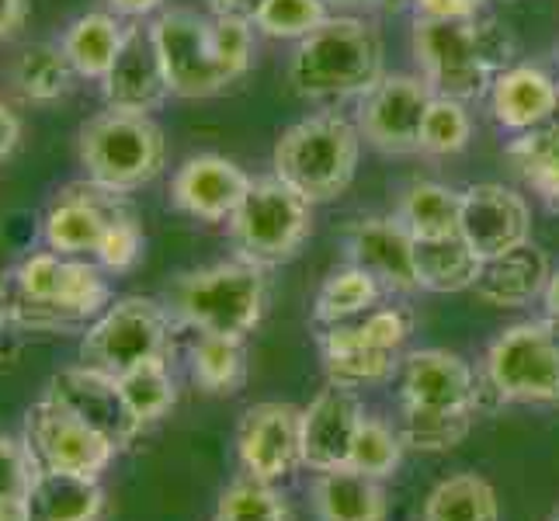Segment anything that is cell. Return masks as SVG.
<instances>
[{
    "label": "cell",
    "instance_id": "obj_1",
    "mask_svg": "<svg viewBox=\"0 0 559 521\" xmlns=\"http://www.w3.org/2000/svg\"><path fill=\"white\" fill-rule=\"evenodd\" d=\"M8 320L32 331H67L98 320L111 303V285L102 264L35 250L22 258L0 285Z\"/></svg>",
    "mask_w": 559,
    "mask_h": 521
},
{
    "label": "cell",
    "instance_id": "obj_2",
    "mask_svg": "<svg viewBox=\"0 0 559 521\" xmlns=\"http://www.w3.org/2000/svg\"><path fill=\"white\" fill-rule=\"evenodd\" d=\"M414 60L435 94L487 98L497 76L518 63V38L490 14L462 22H414Z\"/></svg>",
    "mask_w": 559,
    "mask_h": 521
},
{
    "label": "cell",
    "instance_id": "obj_3",
    "mask_svg": "<svg viewBox=\"0 0 559 521\" xmlns=\"http://www.w3.org/2000/svg\"><path fill=\"white\" fill-rule=\"evenodd\" d=\"M385 63L382 35L372 22L355 14H331L326 22L296 43L288 60V84L299 98L334 102V98H361Z\"/></svg>",
    "mask_w": 559,
    "mask_h": 521
},
{
    "label": "cell",
    "instance_id": "obj_4",
    "mask_svg": "<svg viewBox=\"0 0 559 521\" xmlns=\"http://www.w3.org/2000/svg\"><path fill=\"white\" fill-rule=\"evenodd\" d=\"M267 303H272V288H267L264 268H254L240 258L178 275L167 285L164 299L175 323L191 327L199 334L226 338L254 334L267 313Z\"/></svg>",
    "mask_w": 559,
    "mask_h": 521
},
{
    "label": "cell",
    "instance_id": "obj_5",
    "mask_svg": "<svg viewBox=\"0 0 559 521\" xmlns=\"http://www.w3.org/2000/svg\"><path fill=\"white\" fill-rule=\"evenodd\" d=\"M361 157V132L337 111L310 115L282 132L275 143V174L306 202L323 205L352 188Z\"/></svg>",
    "mask_w": 559,
    "mask_h": 521
},
{
    "label": "cell",
    "instance_id": "obj_6",
    "mask_svg": "<svg viewBox=\"0 0 559 521\" xmlns=\"http://www.w3.org/2000/svg\"><path fill=\"white\" fill-rule=\"evenodd\" d=\"M76 161L87 181L119 191V196H132L160 178L167 164V140L150 115L105 108L91 115L76 132Z\"/></svg>",
    "mask_w": 559,
    "mask_h": 521
},
{
    "label": "cell",
    "instance_id": "obj_7",
    "mask_svg": "<svg viewBox=\"0 0 559 521\" xmlns=\"http://www.w3.org/2000/svg\"><path fill=\"white\" fill-rule=\"evenodd\" d=\"M234 254L254 268H278L293 261L313 229V202H306L278 174L254 178L247 196L226 220Z\"/></svg>",
    "mask_w": 559,
    "mask_h": 521
},
{
    "label": "cell",
    "instance_id": "obj_8",
    "mask_svg": "<svg viewBox=\"0 0 559 521\" xmlns=\"http://www.w3.org/2000/svg\"><path fill=\"white\" fill-rule=\"evenodd\" d=\"M175 327V317L157 299H115L98 320L87 323V334L81 341V362L108 376H122L140 362L167 358Z\"/></svg>",
    "mask_w": 559,
    "mask_h": 521
},
{
    "label": "cell",
    "instance_id": "obj_9",
    "mask_svg": "<svg viewBox=\"0 0 559 521\" xmlns=\"http://www.w3.org/2000/svg\"><path fill=\"white\" fill-rule=\"evenodd\" d=\"M484 379L500 403H559V352L543 320L504 327L487 347Z\"/></svg>",
    "mask_w": 559,
    "mask_h": 521
},
{
    "label": "cell",
    "instance_id": "obj_10",
    "mask_svg": "<svg viewBox=\"0 0 559 521\" xmlns=\"http://www.w3.org/2000/svg\"><path fill=\"white\" fill-rule=\"evenodd\" d=\"M150 32L153 46L160 52L167 87L175 98L199 102L234 84L223 63L216 60V49H212L209 17L188 8H167L153 17Z\"/></svg>",
    "mask_w": 559,
    "mask_h": 521
},
{
    "label": "cell",
    "instance_id": "obj_11",
    "mask_svg": "<svg viewBox=\"0 0 559 521\" xmlns=\"http://www.w3.org/2000/svg\"><path fill=\"white\" fill-rule=\"evenodd\" d=\"M22 438L28 441V449L43 470L73 473L87 479H102L115 455H119L111 438H105L98 428H91L87 421L70 414L63 403H56L46 393L28 411Z\"/></svg>",
    "mask_w": 559,
    "mask_h": 521
},
{
    "label": "cell",
    "instance_id": "obj_12",
    "mask_svg": "<svg viewBox=\"0 0 559 521\" xmlns=\"http://www.w3.org/2000/svg\"><path fill=\"white\" fill-rule=\"evenodd\" d=\"M435 98L420 73H382L358 98L355 126L361 140L390 157L420 150V122Z\"/></svg>",
    "mask_w": 559,
    "mask_h": 521
},
{
    "label": "cell",
    "instance_id": "obj_13",
    "mask_svg": "<svg viewBox=\"0 0 559 521\" xmlns=\"http://www.w3.org/2000/svg\"><path fill=\"white\" fill-rule=\"evenodd\" d=\"M237 462L247 476L278 484L302 470V407L264 400L247 407L237 424Z\"/></svg>",
    "mask_w": 559,
    "mask_h": 521
},
{
    "label": "cell",
    "instance_id": "obj_14",
    "mask_svg": "<svg viewBox=\"0 0 559 521\" xmlns=\"http://www.w3.org/2000/svg\"><path fill=\"white\" fill-rule=\"evenodd\" d=\"M400 411L420 414H479V379L473 365L445 352L420 347L400 362Z\"/></svg>",
    "mask_w": 559,
    "mask_h": 521
},
{
    "label": "cell",
    "instance_id": "obj_15",
    "mask_svg": "<svg viewBox=\"0 0 559 521\" xmlns=\"http://www.w3.org/2000/svg\"><path fill=\"white\" fill-rule=\"evenodd\" d=\"M129 196L108 191L94 181L67 185L56 196L43 216V240L49 250L63 258H84L98 254V247L108 234V226L129 209Z\"/></svg>",
    "mask_w": 559,
    "mask_h": 521
},
{
    "label": "cell",
    "instance_id": "obj_16",
    "mask_svg": "<svg viewBox=\"0 0 559 521\" xmlns=\"http://www.w3.org/2000/svg\"><path fill=\"white\" fill-rule=\"evenodd\" d=\"M459 237L473 247L479 261L508 254L532 240V209L525 196L497 181H479L462 191Z\"/></svg>",
    "mask_w": 559,
    "mask_h": 521
},
{
    "label": "cell",
    "instance_id": "obj_17",
    "mask_svg": "<svg viewBox=\"0 0 559 521\" xmlns=\"http://www.w3.org/2000/svg\"><path fill=\"white\" fill-rule=\"evenodd\" d=\"M46 396H52L56 403H63L70 414H76L81 421H87L91 428H98L105 438L115 441V449H129L146 428L132 417L129 403L119 390V379L94 369V365H67L60 369L49 386Z\"/></svg>",
    "mask_w": 559,
    "mask_h": 521
},
{
    "label": "cell",
    "instance_id": "obj_18",
    "mask_svg": "<svg viewBox=\"0 0 559 521\" xmlns=\"http://www.w3.org/2000/svg\"><path fill=\"white\" fill-rule=\"evenodd\" d=\"M344 254L352 264L365 268L385 293L411 296L417 293V264L414 247L417 240L403 229L396 216H361L352 220L341 234Z\"/></svg>",
    "mask_w": 559,
    "mask_h": 521
},
{
    "label": "cell",
    "instance_id": "obj_19",
    "mask_svg": "<svg viewBox=\"0 0 559 521\" xmlns=\"http://www.w3.org/2000/svg\"><path fill=\"white\" fill-rule=\"evenodd\" d=\"M102 98L105 108L129 115H153L170 98L160 52L153 46V32L143 28V22L129 25L122 52L115 56L111 70L102 81Z\"/></svg>",
    "mask_w": 559,
    "mask_h": 521
},
{
    "label": "cell",
    "instance_id": "obj_20",
    "mask_svg": "<svg viewBox=\"0 0 559 521\" xmlns=\"http://www.w3.org/2000/svg\"><path fill=\"white\" fill-rule=\"evenodd\" d=\"M250 174L219 153H199L188 157L175 178H170V205L191 220L226 223L250 188Z\"/></svg>",
    "mask_w": 559,
    "mask_h": 521
},
{
    "label": "cell",
    "instance_id": "obj_21",
    "mask_svg": "<svg viewBox=\"0 0 559 521\" xmlns=\"http://www.w3.org/2000/svg\"><path fill=\"white\" fill-rule=\"evenodd\" d=\"M361 417L365 407L358 393L326 382L310 400V407H302V470L326 473L348 466V452Z\"/></svg>",
    "mask_w": 559,
    "mask_h": 521
},
{
    "label": "cell",
    "instance_id": "obj_22",
    "mask_svg": "<svg viewBox=\"0 0 559 521\" xmlns=\"http://www.w3.org/2000/svg\"><path fill=\"white\" fill-rule=\"evenodd\" d=\"M490 115L500 129L528 132L559 111V84L535 63H514L490 87Z\"/></svg>",
    "mask_w": 559,
    "mask_h": 521
},
{
    "label": "cell",
    "instance_id": "obj_23",
    "mask_svg": "<svg viewBox=\"0 0 559 521\" xmlns=\"http://www.w3.org/2000/svg\"><path fill=\"white\" fill-rule=\"evenodd\" d=\"M552 275L549 258L532 240L508 250V254L490 258L479 268V279L473 285L476 299L500 310H522L532 299H543V288Z\"/></svg>",
    "mask_w": 559,
    "mask_h": 521
},
{
    "label": "cell",
    "instance_id": "obj_24",
    "mask_svg": "<svg viewBox=\"0 0 559 521\" xmlns=\"http://www.w3.org/2000/svg\"><path fill=\"white\" fill-rule=\"evenodd\" d=\"M320 355H323V372L326 382L344 386V390H365V386H382L400 372L403 352H385V347H372L358 341L344 323L323 327L320 338Z\"/></svg>",
    "mask_w": 559,
    "mask_h": 521
},
{
    "label": "cell",
    "instance_id": "obj_25",
    "mask_svg": "<svg viewBox=\"0 0 559 521\" xmlns=\"http://www.w3.org/2000/svg\"><path fill=\"white\" fill-rule=\"evenodd\" d=\"M310 497H313L317 521H385L390 518V497H385L382 479H372L352 466L317 473Z\"/></svg>",
    "mask_w": 559,
    "mask_h": 521
},
{
    "label": "cell",
    "instance_id": "obj_26",
    "mask_svg": "<svg viewBox=\"0 0 559 521\" xmlns=\"http://www.w3.org/2000/svg\"><path fill=\"white\" fill-rule=\"evenodd\" d=\"M108 511V494L102 479L43 470L35 473L28 497V521H102Z\"/></svg>",
    "mask_w": 559,
    "mask_h": 521
},
{
    "label": "cell",
    "instance_id": "obj_27",
    "mask_svg": "<svg viewBox=\"0 0 559 521\" xmlns=\"http://www.w3.org/2000/svg\"><path fill=\"white\" fill-rule=\"evenodd\" d=\"M129 25L122 22L119 14L111 11H87L81 17H73L67 25L60 46L67 52L70 67L76 70L81 81H94L102 84L105 73L111 70L115 56L122 52Z\"/></svg>",
    "mask_w": 559,
    "mask_h": 521
},
{
    "label": "cell",
    "instance_id": "obj_28",
    "mask_svg": "<svg viewBox=\"0 0 559 521\" xmlns=\"http://www.w3.org/2000/svg\"><path fill=\"white\" fill-rule=\"evenodd\" d=\"M393 216L414 240H445L459 237L462 223V191L438 181H414L400 191Z\"/></svg>",
    "mask_w": 559,
    "mask_h": 521
},
{
    "label": "cell",
    "instance_id": "obj_29",
    "mask_svg": "<svg viewBox=\"0 0 559 521\" xmlns=\"http://www.w3.org/2000/svg\"><path fill=\"white\" fill-rule=\"evenodd\" d=\"M511 170L543 199L552 212H559V111L549 122L535 126L504 146Z\"/></svg>",
    "mask_w": 559,
    "mask_h": 521
},
{
    "label": "cell",
    "instance_id": "obj_30",
    "mask_svg": "<svg viewBox=\"0 0 559 521\" xmlns=\"http://www.w3.org/2000/svg\"><path fill=\"white\" fill-rule=\"evenodd\" d=\"M76 70L70 67L60 43H35L11 63V87L28 105H56L73 91Z\"/></svg>",
    "mask_w": 559,
    "mask_h": 521
},
{
    "label": "cell",
    "instance_id": "obj_31",
    "mask_svg": "<svg viewBox=\"0 0 559 521\" xmlns=\"http://www.w3.org/2000/svg\"><path fill=\"white\" fill-rule=\"evenodd\" d=\"M414 264H417V285L424 293H466L479 279V261L473 247L462 237L445 240H417L414 247Z\"/></svg>",
    "mask_w": 559,
    "mask_h": 521
},
{
    "label": "cell",
    "instance_id": "obj_32",
    "mask_svg": "<svg viewBox=\"0 0 559 521\" xmlns=\"http://www.w3.org/2000/svg\"><path fill=\"white\" fill-rule=\"evenodd\" d=\"M420 521H500V497L479 473H452L428 494Z\"/></svg>",
    "mask_w": 559,
    "mask_h": 521
},
{
    "label": "cell",
    "instance_id": "obj_33",
    "mask_svg": "<svg viewBox=\"0 0 559 521\" xmlns=\"http://www.w3.org/2000/svg\"><path fill=\"white\" fill-rule=\"evenodd\" d=\"M247 338H226V334H199L191 344L188 365L191 379L202 393L212 396H229L240 393L247 382Z\"/></svg>",
    "mask_w": 559,
    "mask_h": 521
},
{
    "label": "cell",
    "instance_id": "obj_34",
    "mask_svg": "<svg viewBox=\"0 0 559 521\" xmlns=\"http://www.w3.org/2000/svg\"><path fill=\"white\" fill-rule=\"evenodd\" d=\"M119 379V390L129 403L132 417H136L143 428L164 421L178 403V382L170 372V358H150L132 365L129 372L115 376Z\"/></svg>",
    "mask_w": 559,
    "mask_h": 521
},
{
    "label": "cell",
    "instance_id": "obj_35",
    "mask_svg": "<svg viewBox=\"0 0 559 521\" xmlns=\"http://www.w3.org/2000/svg\"><path fill=\"white\" fill-rule=\"evenodd\" d=\"M379 296H382V285L365 272V268L348 264L320 285L317 303H313V320L320 327L348 323L361 313L376 310Z\"/></svg>",
    "mask_w": 559,
    "mask_h": 521
},
{
    "label": "cell",
    "instance_id": "obj_36",
    "mask_svg": "<svg viewBox=\"0 0 559 521\" xmlns=\"http://www.w3.org/2000/svg\"><path fill=\"white\" fill-rule=\"evenodd\" d=\"M209 521H293V511L275 484L243 473L219 494Z\"/></svg>",
    "mask_w": 559,
    "mask_h": 521
},
{
    "label": "cell",
    "instance_id": "obj_37",
    "mask_svg": "<svg viewBox=\"0 0 559 521\" xmlns=\"http://www.w3.org/2000/svg\"><path fill=\"white\" fill-rule=\"evenodd\" d=\"M403 452H407V446H403L400 428L385 424L382 417L365 414L355 431V441H352L348 466L365 476H372V479H390L400 470Z\"/></svg>",
    "mask_w": 559,
    "mask_h": 521
},
{
    "label": "cell",
    "instance_id": "obj_38",
    "mask_svg": "<svg viewBox=\"0 0 559 521\" xmlns=\"http://www.w3.org/2000/svg\"><path fill=\"white\" fill-rule=\"evenodd\" d=\"M38 462L25 438L0 435V521H28Z\"/></svg>",
    "mask_w": 559,
    "mask_h": 521
},
{
    "label": "cell",
    "instance_id": "obj_39",
    "mask_svg": "<svg viewBox=\"0 0 559 521\" xmlns=\"http://www.w3.org/2000/svg\"><path fill=\"white\" fill-rule=\"evenodd\" d=\"M473 140V115L466 102L445 98V94H435L428 111H424L420 122V150L428 157H455L469 146Z\"/></svg>",
    "mask_w": 559,
    "mask_h": 521
},
{
    "label": "cell",
    "instance_id": "obj_40",
    "mask_svg": "<svg viewBox=\"0 0 559 521\" xmlns=\"http://www.w3.org/2000/svg\"><path fill=\"white\" fill-rule=\"evenodd\" d=\"M326 17H331V4H326V0H264L258 14L250 17V25L264 38L302 43L306 35L317 32L326 22Z\"/></svg>",
    "mask_w": 559,
    "mask_h": 521
},
{
    "label": "cell",
    "instance_id": "obj_41",
    "mask_svg": "<svg viewBox=\"0 0 559 521\" xmlns=\"http://www.w3.org/2000/svg\"><path fill=\"white\" fill-rule=\"evenodd\" d=\"M476 417L473 414H420L400 411V438L414 452H449L469 438Z\"/></svg>",
    "mask_w": 559,
    "mask_h": 521
},
{
    "label": "cell",
    "instance_id": "obj_42",
    "mask_svg": "<svg viewBox=\"0 0 559 521\" xmlns=\"http://www.w3.org/2000/svg\"><path fill=\"white\" fill-rule=\"evenodd\" d=\"M212 28V49H216V60L229 73V81H240V76L254 63V25L247 17H223L212 14L209 17Z\"/></svg>",
    "mask_w": 559,
    "mask_h": 521
},
{
    "label": "cell",
    "instance_id": "obj_43",
    "mask_svg": "<svg viewBox=\"0 0 559 521\" xmlns=\"http://www.w3.org/2000/svg\"><path fill=\"white\" fill-rule=\"evenodd\" d=\"M143 244H146L143 223L136 216V209L129 205L122 216L108 226V234H105V240H102L98 254H94V258H98V264L105 268V272L122 275V272H129V268L143 258Z\"/></svg>",
    "mask_w": 559,
    "mask_h": 521
},
{
    "label": "cell",
    "instance_id": "obj_44",
    "mask_svg": "<svg viewBox=\"0 0 559 521\" xmlns=\"http://www.w3.org/2000/svg\"><path fill=\"white\" fill-rule=\"evenodd\" d=\"M414 22H462L487 14V0H411Z\"/></svg>",
    "mask_w": 559,
    "mask_h": 521
},
{
    "label": "cell",
    "instance_id": "obj_45",
    "mask_svg": "<svg viewBox=\"0 0 559 521\" xmlns=\"http://www.w3.org/2000/svg\"><path fill=\"white\" fill-rule=\"evenodd\" d=\"M22 132H25L22 115H17L11 105L0 102V164H4L17 150V143H22Z\"/></svg>",
    "mask_w": 559,
    "mask_h": 521
},
{
    "label": "cell",
    "instance_id": "obj_46",
    "mask_svg": "<svg viewBox=\"0 0 559 521\" xmlns=\"http://www.w3.org/2000/svg\"><path fill=\"white\" fill-rule=\"evenodd\" d=\"M111 14L126 17V22H146V17H157L167 11V0H105Z\"/></svg>",
    "mask_w": 559,
    "mask_h": 521
},
{
    "label": "cell",
    "instance_id": "obj_47",
    "mask_svg": "<svg viewBox=\"0 0 559 521\" xmlns=\"http://www.w3.org/2000/svg\"><path fill=\"white\" fill-rule=\"evenodd\" d=\"M28 22V0H0V43H8Z\"/></svg>",
    "mask_w": 559,
    "mask_h": 521
},
{
    "label": "cell",
    "instance_id": "obj_48",
    "mask_svg": "<svg viewBox=\"0 0 559 521\" xmlns=\"http://www.w3.org/2000/svg\"><path fill=\"white\" fill-rule=\"evenodd\" d=\"M264 4V0H205V8L212 14H223V17H254L258 8Z\"/></svg>",
    "mask_w": 559,
    "mask_h": 521
},
{
    "label": "cell",
    "instance_id": "obj_49",
    "mask_svg": "<svg viewBox=\"0 0 559 521\" xmlns=\"http://www.w3.org/2000/svg\"><path fill=\"white\" fill-rule=\"evenodd\" d=\"M326 4L341 11H385L396 8V0H326Z\"/></svg>",
    "mask_w": 559,
    "mask_h": 521
},
{
    "label": "cell",
    "instance_id": "obj_50",
    "mask_svg": "<svg viewBox=\"0 0 559 521\" xmlns=\"http://www.w3.org/2000/svg\"><path fill=\"white\" fill-rule=\"evenodd\" d=\"M543 306H546V317H559V268L549 275V282L543 288Z\"/></svg>",
    "mask_w": 559,
    "mask_h": 521
},
{
    "label": "cell",
    "instance_id": "obj_51",
    "mask_svg": "<svg viewBox=\"0 0 559 521\" xmlns=\"http://www.w3.org/2000/svg\"><path fill=\"white\" fill-rule=\"evenodd\" d=\"M543 327H546L549 341L556 344V352H559V317H543Z\"/></svg>",
    "mask_w": 559,
    "mask_h": 521
},
{
    "label": "cell",
    "instance_id": "obj_52",
    "mask_svg": "<svg viewBox=\"0 0 559 521\" xmlns=\"http://www.w3.org/2000/svg\"><path fill=\"white\" fill-rule=\"evenodd\" d=\"M4 323H8V306H4V296H0V331H4Z\"/></svg>",
    "mask_w": 559,
    "mask_h": 521
},
{
    "label": "cell",
    "instance_id": "obj_53",
    "mask_svg": "<svg viewBox=\"0 0 559 521\" xmlns=\"http://www.w3.org/2000/svg\"><path fill=\"white\" fill-rule=\"evenodd\" d=\"M549 521H559V511H556V514H552V518H549Z\"/></svg>",
    "mask_w": 559,
    "mask_h": 521
},
{
    "label": "cell",
    "instance_id": "obj_54",
    "mask_svg": "<svg viewBox=\"0 0 559 521\" xmlns=\"http://www.w3.org/2000/svg\"><path fill=\"white\" fill-rule=\"evenodd\" d=\"M556 63H559V46H556Z\"/></svg>",
    "mask_w": 559,
    "mask_h": 521
}]
</instances>
